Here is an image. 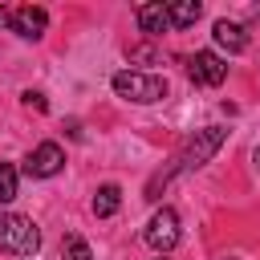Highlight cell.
<instances>
[{"mask_svg":"<svg viewBox=\"0 0 260 260\" xmlns=\"http://www.w3.org/2000/svg\"><path fill=\"white\" fill-rule=\"evenodd\" d=\"M8 20H12V12H0V24H8Z\"/></svg>","mask_w":260,"mask_h":260,"instance_id":"9a60e30c","label":"cell"},{"mask_svg":"<svg viewBox=\"0 0 260 260\" xmlns=\"http://www.w3.org/2000/svg\"><path fill=\"white\" fill-rule=\"evenodd\" d=\"M20 98H24V106H32V110H45V93H37V89H24Z\"/></svg>","mask_w":260,"mask_h":260,"instance_id":"5bb4252c","label":"cell"},{"mask_svg":"<svg viewBox=\"0 0 260 260\" xmlns=\"http://www.w3.org/2000/svg\"><path fill=\"white\" fill-rule=\"evenodd\" d=\"M167 12H171V28H191L199 20L203 4L199 0H175V4H167Z\"/></svg>","mask_w":260,"mask_h":260,"instance_id":"8fae6325","label":"cell"},{"mask_svg":"<svg viewBox=\"0 0 260 260\" xmlns=\"http://www.w3.org/2000/svg\"><path fill=\"white\" fill-rule=\"evenodd\" d=\"M61 260H93V256H89V244H85L81 236H65V244H61Z\"/></svg>","mask_w":260,"mask_h":260,"instance_id":"4fadbf2b","label":"cell"},{"mask_svg":"<svg viewBox=\"0 0 260 260\" xmlns=\"http://www.w3.org/2000/svg\"><path fill=\"white\" fill-rule=\"evenodd\" d=\"M158 260H167V256H158Z\"/></svg>","mask_w":260,"mask_h":260,"instance_id":"e0dca14e","label":"cell"},{"mask_svg":"<svg viewBox=\"0 0 260 260\" xmlns=\"http://www.w3.org/2000/svg\"><path fill=\"white\" fill-rule=\"evenodd\" d=\"M16 199V167L12 162H0V207Z\"/></svg>","mask_w":260,"mask_h":260,"instance_id":"7c38bea8","label":"cell"},{"mask_svg":"<svg viewBox=\"0 0 260 260\" xmlns=\"http://www.w3.org/2000/svg\"><path fill=\"white\" fill-rule=\"evenodd\" d=\"M41 248V232L28 215H16L8 207H0V252L8 256H37Z\"/></svg>","mask_w":260,"mask_h":260,"instance_id":"7a4b0ae2","label":"cell"},{"mask_svg":"<svg viewBox=\"0 0 260 260\" xmlns=\"http://www.w3.org/2000/svg\"><path fill=\"white\" fill-rule=\"evenodd\" d=\"M12 32L16 37H24V41H41L45 37V28H49V12L45 8H37V4H24V8H12Z\"/></svg>","mask_w":260,"mask_h":260,"instance_id":"52a82bcc","label":"cell"},{"mask_svg":"<svg viewBox=\"0 0 260 260\" xmlns=\"http://www.w3.org/2000/svg\"><path fill=\"white\" fill-rule=\"evenodd\" d=\"M118 207H122V187H118V183L98 187V195H93V215H98V219H110Z\"/></svg>","mask_w":260,"mask_h":260,"instance_id":"30bf717a","label":"cell"},{"mask_svg":"<svg viewBox=\"0 0 260 260\" xmlns=\"http://www.w3.org/2000/svg\"><path fill=\"white\" fill-rule=\"evenodd\" d=\"M187 73H191V81L195 85H223V77H228V65H223V57H215V53H191L187 57Z\"/></svg>","mask_w":260,"mask_h":260,"instance_id":"5b68a950","label":"cell"},{"mask_svg":"<svg viewBox=\"0 0 260 260\" xmlns=\"http://www.w3.org/2000/svg\"><path fill=\"white\" fill-rule=\"evenodd\" d=\"M211 37H215V45L228 49V53H244V49H248V32H244V24H236V20H215V24H211Z\"/></svg>","mask_w":260,"mask_h":260,"instance_id":"9c48e42d","label":"cell"},{"mask_svg":"<svg viewBox=\"0 0 260 260\" xmlns=\"http://www.w3.org/2000/svg\"><path fill=\"white\" fill-rule=\"evenodd\" d=\"M223 138H228V130H223V126H203V130H195V134L183 142V150L175 154V162H171V167L150 183V191H158V183H171L179 171H199V167H203V162L223 146ZM150 191H146V195H150Z\"/></svg>","mask_w":260,"mask_h":260,"instance_id":"6da1fadb","label":"cell"},{"mask_svg":"<svg viewBox=\"0 0 260 260\" xmlns=\"http://www.w3.org/2000/svg\"><path fill=\"white\" fill-rule=\"evenodd\" d=\"M134 20H138V28H142L146 37H158V32L171 28V12H167L162 0H146V4H138V8H134Z\"/></svg>","mask_w":260,"mask_h":260,"instance_id":"ba28073f","label":"cell"},{"mask_svg":"<svg viewBox=\"0 0 260 260\" xmlns=\"http://www.w3.org/2000/svg\"><path fill=\"white\" fill-rule=\"evenodd\" d=\"M142 240H146V244H150L158 256H167V252L179 244V215H175L171 207H158V211L150 215V223H146Z\"/></svg>","mask_w":260,"mask_h":260,"instance_id":"277c9868","label":"cell"},{"mask_svg":"<svg viewBox=\"0 0 260 260\" xmlns=\"http://www.w3.org/2000/svg\"><path fill=\"white\" fill-rule=\"evenodd\" d=\"M252 158H256V171H260V146H256V154H252Z\"/></svg>","mask_w":260,"mask_h":260,"instance_id":"2e32d148","label":"cell"},{"mask_svg":"<svg viewBox=\"0 0 260 260\" xmlns=\"http://www.w3.org/2000/svg\"><path fill=\"white\" fill-rule=\"evenodd\" d=\"M110 85H114L118 98L138 102V106H150V102H162V98H167V77L142 73V69H118Z\"/></svg>","mask_w":260,"mask_h":260,"instance_id":"3957f363","label":"cell"},{"mask_svg":"<svg viewBox=\"0 0 260 260\" xmlns=\"http://www.w3.org/2000/svg\"><path fill=\"white\" fill-rule=\"evenodd\" d=\"M61 167H65V150H61L57 142H41V146L24 158V171H28L32 179H53Z\"/></svg>","mask_w":260,"mask_h":260,"instance_id":"8992f818","label":"cell"}]
</instances>
